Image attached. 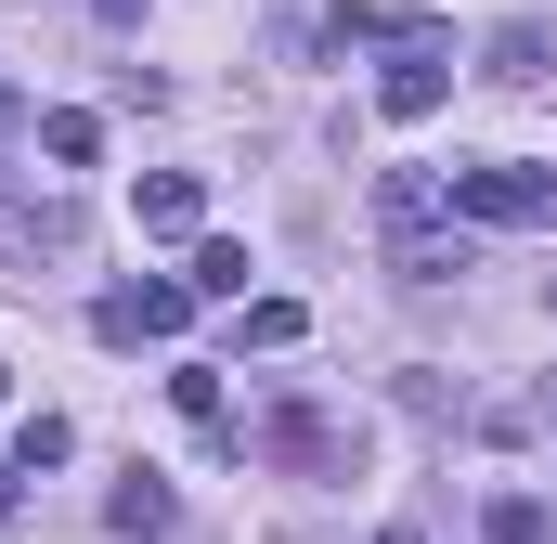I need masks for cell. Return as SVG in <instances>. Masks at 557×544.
I'll use <instances>...</instances> for the list:
<instances>
[{"label":"cell","instance_id":"14","mask_svg":"<svg viewBox=\"0 0 557 544\" xmlns=\"http://www.w3.org/2000/svg\"><path fill=\"white\" fill-rule=\"evenodd\" d=\"M182 285H195V298H247V247H221V234H208V247H195V272H182Z\"/></svg>","mask_w":557,"mask_h":544},{"label":"cell","instance_id":"17","mask_svg":"<svg viewBox=\"0 0 557 544\" xmlns=\"http://www.w3.org/2000/svg\"><path fill=\"white\" fill-rule=\"evenodd\" d=\"M13 480H26V467H0V519H13V506H26V493H13Z\"/></svg>","mask_w":557,"mask_h":544},{"label":"cell","instance_id":"6","mask_svg":"<svg viewBox=\"0 0 557 544\" xmlns=\"http://www.w3.org/2000/svg\"><path fill=\"white\" fill-rule=\"evenodd\" d=\"M428 221H454V182H428V169H376V234H428Z\"/></svg>","mask_w":557,"mask_h":544},{"label":"cell","instance_id":"18","mask_svg":"<svg viewBox=\"0 0 557 544\" xmlns=\"http://www.w3.org/2000/svg\"><path fill=\"white\" fill-rule=\"evenodd\" d=\"M91 13H104V26H131V13H143V0H91Z\"/></svg>","mask_w":557,"mask_h":544},{"label":"cell","instance_id":"20","mask_svg":"<svg viewBox=\"0 0 557 544\" xmlns=\"http://www.w3.org/2000/svg\"><path fill=\"white\" fill-rule=\"evenodd\" d=\"M545 428H557V376H545Z\"/></svg>","mask_w":557,"mask_h":544},{"label":"cell","instance_id":"21","mask_svg":"<svg viewBox=\"0 0 557 544\" xmlns=\"http://www.w3.org/2000/svg\"><path fill=\"white\" fill-rule=\"evenodd\" d=\"M0 403H13V376H0Z\"/></svg>","mask_w":557,"mask_h":544},{"label":"cell","instance_id":"8","mask_svg":"<svg viewBox=\"0 0 557 544\" xmlns=\"http://www.w3.org/2000/svg\"><path fill=\"white\" fill-rule=\"evenodd\" d=\"M0 260H78V208H0Z\"/></svg>","mask_w":557,"mask_h":544},{"label":"cell","instance_id":"9","mask_svg":"<svg viewBox=\"0 0 557 544\" xmlns=\"http://www.w3.org/2000/svg\"><path fill=\"white\" fill-rule=\"evenodd\" d=\"M131 221L143 234H195V221H208V182H195V169H156V182L131 195Z\"/></svg>","mask_w":557,"mask_h":544},{"label":"cell","instance_id":"5","mask_svg":"<svg viewBox=\"0 0 557 544\" xmlns=\"http://www.w3.org/2000/svg\"><path fill=\"white\" fill-rule=\"evenodd\" d=\"M389 272L403 285H454V272H480V247H467V221H428V234H389Z\"/></svg>","mask_w":557,"mask_h":544},{"label":"cell","instance_id":"12","mask_svg":"<svg viewBox=\"0 0 557 544\" xmlns=\"http://www.w3.org/2000/svg\"><path fill=\"white\" fill-rule=\"evenodd\" d=\"M39 156H52V169H91V156H104V118H91V104H52V118H39Z\"/></svg>","mask_w":557,"mask_h":544},{"label":"cell","instance_id":"4","mask_svg":"<svg viewBox=\"0 0 557 544\" xmlns=\"http://www.w3.org/2000/svg\"><path fill=\"white\" fill-rule=\"evenodd\" d=\"M247 441H260L273 467H350V428H337V415H311V403H273Z\"/></svg>","mask_w":557,"mask_h":544},{"label":"cell","instance_id":"15","mask_svg":"<svg viewBox=\"0 0 557 544\" xmlns=\"http://www.w3.org/2000/svg\"><path fill=\"white\" fill-rule=\"evenodd\" d=\"M298 337H311L298 298H247V350H298Z\"/></svg>","mask_w":557,"mask_h":544},{"label":"cell","instance_id":"19","mask_svg":"<svg viewBox=\"0 0 557 544\" xmlns=\"http://www.w3.org/2000/svg\"><path fill=\"white\" fill-rule=\"evenodd\" d=\"M376 544H428V532H416V519H389V532H376Z\"/></svg>","mask_w":557,"mask_h":544},{"label":"cell","instance_id":"2","mask_svg":"<svg viewBox=\"0 0 557 544\" xmlns=\"http://www.w3.org/2000/svg\"><path fill=\"white\" fill-rule=\"evenodd\" d=\"M454 221H480V234H532V221H557V169H545V156L454 169Z\"/></svg>","mask_w":557,"mask_h":544},{"label":"cell","instance_id":"3","mask_svg":"<svg viewBox=\"0 0 557 544\" xmlns=\"http://www.w3.org/2000/svg\"><path fill=\"white\" fill-rule=\"evenodd\" d=\"M182 311H195V285H104V298H91V337H104V350H169Z\"/></svg>","mask_w":557,"mask_h":544},{"label":"cell","instance_id":"7","mask_svg":"<svg viewBox=\"0 0 557 544\" xmlns=\"http://www.w3.org/2000/svg\"><path fill=\"white\" fill-rule=\"evenodd\" d=\"M169 519H182V493H169L156 467H131V480L104 493V532H117V544H156V532H169Z\"/></svg>","mask_w":557,"mask_h":544},{"label":"cell","instance_id":"11","mask_svg":"<svg viewBox=\"0 0 557 544\" xmlns=\"http://www.w3.org/2000/svg\"><path fill=\"white\" fill-rule=\"evenodd\" d=\"M169 403L195 415L208 441H247V428H234V403H221V363H182V376H169Z\"/></svg>","mask_w":557,"mask_h":544},{"label":"cell","instance_id":"13","mask_svg":"<svg viewBox=\"0 0 557 544\" xmlns=\"http://www.w3.org/2000/svg\"><path fill=\"white\" fill-rule=\"evenodd\" d=\"M65 454H78V428H65V415H26V428H13V467H26V480H39V467H65Z\"/></svg>","mask_w":557,"mask_h":544},{"label":"cell","instance_id":"1","mask_svg":"<svg viewBox=\"0 0 557 544\" xmlns=\"http://www.w3.org/2000/svg\"><path fill=\"white\" fill-rule=\"evenodd\" d=\"M441 104H454V39H441L428 13H403V26H389V65H376V118L416 131V118H441Z\"/></svg>","mask_w":557,"mask_h":544},{"label":"cell","instance_id":"16","mask_svg":"<svg viewBox=\"0 0 557 544\" xmlns=\"http://www.w3.org/2000/svg\"><path fill=\"white\" fill-rule=\"evenodd\" d=\"M480 532H493V544H545V506H532V493H493V519H480Z\"/></svg>","mask_w":557,"mask_h":544},{"label":"cell","instance_id":"10","mask_svg":"<svg viewBox=\"0 0 557 544\" xmlns=\"http://www.w3.org/2000/svg\"><path fill=\"white\" fill-rule=\"evenodd\" d=\"M545 65H557V39L532 26V13H506V26H493V78H506V91H532Z\"/></svg>","mask_w":557,"mask_h":544}]
</instances>
